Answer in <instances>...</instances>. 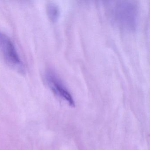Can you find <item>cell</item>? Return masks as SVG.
I'll list each match as a JSON object with an SVG mask.
<instances>
[{"label":"cell","mask_w":150,"mask_h":150,"mask_svg":"<svg viewBox=\"0 0 150 150\" xmlns=\"http://www.w3.org/2000/svg\"><path fill=\"white\" fill-rule=\"evenodd\" d=\"M108 12L115 24L128 31L135 30L137 22V7L132 1H111L108 4Z\"/></svg>","instance_id":"obj_1"},{"label":"cell","mask_w":150,"mask_h":150,"mask_svg":"<svg viewBox=\"0 0 150 150\" xmlns=\"http://www.w3.org/2000/svg\"><path fill=\"white\" fill-rule=\"evenodd\" d=\"M0 53L6 63L20 72L24 71L23 63L13 42L8 36L0 32Z\"/></svg>","instance_id":"obj_2"},{"label":"cell","mask_w":150,"mask_h":150,"mask_svg":"<svg viewBox=\"0 0 150 150\" xmlns=\"http://www.w3.org/2000/svg\"><path fill=\"white\" fill-rule=\"evenodd\" d=\"M46 80L52 91L64 98L72 107L74 106V101L62 81L54 73L48 71L46 73Z\"/></svg>","instance_id":"obj_3"},{"label":"cell","mask_w":150,"mask_h":150,"mask_svg":"<svg viewBox=\"0 0 150 150\" xmlns=\"http://www.w3.org/2000/svg\"><path fill=\"white\" fill-rule=\"evenodd\" d=\"M46 13L50 20L52 22H55L58 19L60 11L57 4L50 3L46 6Z\"/></svg>","instance_id":"obj_4"}]
</instances>
